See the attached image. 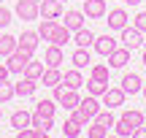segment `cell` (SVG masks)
I'll use <instances>...</instances> for the list:
<instances>
[{"mask_svg": "<svg viewBox=\"0 0 146 138\" xmlns=\"http://www.w3.org/2000/svg\"><path fill=\"white\" fill-rule=\"evenodd\" d=\"M35 87H38V81L25 76L22 81H16V84H14V92H16L19 98H33V95H35Z\"/></svg>", "mask_w": 146, "mask_h": 138, "instance_id": "5bb4252c", "label": "cell"}, {"mask_svg": "<svg viewBox=\"0 0 146 138\" xmlns=\"http://www.w3.org/2000/svg\"><path fill=\"white\" fill-rule=\"evenodd\" d=\"M14 98H16L14 84H11L8 79H5V81H0V103H8V100H14Z\"/></svg>", "mask_w": 146, "mask_h": 138, "instance_id": "f546056e", "label": "cell"}, {"mask_svg": "<svg viewBox=\"0 0 146 138\" xmlns=\"http://www.w3.org/2000/svg\"><path fill=\"white\" fill-rule=\"evenodd\" d=\"M16 16L22 22H33V19H41V11H38L35 0H19L16 3Z\"/></svg>", "mask_w": 146, "mask_h": 138, "instance_id": "3957f363", "label": "cell"}, {"mask_svg": "<svg viewBox=\"0 0 146 138\" xmlns=\"http://www.w3.org/2000/svg\"><path fill=\"white\" fill-rule=\"evenodd\" d=\"M141 92H143V98H146V84H143V87H141Z\"/></svg>", "mask_w": 146, "mask_h": 138, "instance_id": "60d3db41", "label": "cell"}, {"mask_svg": "<svg viewBox=\"0 0 146 138\" xmlns=\"http://www.w3.org/2000/svg\"><path fill=\"white\" fill-rule=\"evenodd\" d=\"M8 25H11V11L0 3V27H8Z\"/></svg>", "mask_w": 146, "mask_h": 138, "instance_id": "d590c367", "label": "cell"}, {"mask_svg": "<svg viewBox=\"0 0 146 138\" xmlns=\"http://www.w3.org/2000/svg\"><path fill=\"white\" fill-rule=\"evenodd\" d=\"M78 108H81L89 119H95V114L100 111V100H98L95 95H87V98H81V100H78Z\"/></svg>", "mask_w": 146, "mask_h": 138, "instance_id": "2e32d148", "label": "cell"}, {"mask_svg": "<svg viewBox=\"0 0 146 138\" xmlns=\"http://www.w3.org/2000/svg\"><path fill=\"white\" fill-rule=\"evenodd\" d=\"M41 81H43V87H52V90H54V87L62 81V70H60V68H46L43 76H41Z\"/></svg>", "mask_w": 146, "mask_h": 138, "instance_id": "44dd1931", "label": "cell"}, {"mask_svg": "<svg viewBox=\"0 0 146 138\" xmlns=\"http://www.w3.org/2000/svg\"><path fill=\"white\" fill-rule=\"evenodd\" d=\"M141 62H143V65H146V49H143V57H141Z\"/></svg>", "mask_w": 146, "mask_h": 138, "instance_id": "ab89813d", "label": "cell"}, {"mask_svg": "<svg viewBox=\"0 0 146 138\" xmlns=\"http://www.w3.org/2000/svg\"><path fill=\"white\" fill-rule=\"evenodd\" d=\"M122 119H125V122L130 125V127H141L146 117H143L141 111H138V108H130V111H125V114H122Z\"/></svg>", "mask_w": 146, "mask_h": 138, "instance_id": "83f0119b", "label": "cell"}, {"mask_svg": "<svg viewBox=\"0 0 146 138\" xmlns=\"http://www.w3.org/2000/svg\"><path fill=\"white\" fill-rule=\"evenodd\" d=\"M0 117H3V111H0Z\"/></svg>", "mask_w": 146, "mask_h": 138, "instance_id": "7bdbcfd3", "label": "cell"}, {"mask_svg": "<svg viewBox=\"0 0 146 138\" xmlns=\"http://www.w3.org/2000/svg\"><path fill=\"white\" fill-rule=\"evenodd\" d=\"M70 38H73V33L68 30V27H65V25H57V33H54L52 43H57V46H65V43H68Z\"/></svg>", "mask_w": 146, "mask_h": 138, "instance_id": "f1b7e54d", "label": "cell"}, {"mask_svg": "<svg viewBox=\"0 0 146 138\" xmlns=\"http://www.w3.org/2000/svg\"><path fill=\"white\" fill-rule=\"evenodd\" d=\"M0 3H3V0H0Z\"/></svg>", "mask_w": 146, "mask_h": 138, "instance_id": "f6af8a7d", "label": "cell"}, {"mask_svg": "<svg viewBox=\"0 0 146 138\" xmlns=\"http://www.w3.org/2000/svg\"><path fill=\"white\" fill-rule=\"evenodd\" d=\"M141 87H143V81H141L138 73H125V76H122V90H125L127 95H138Z\"/></svg>", "mask_w": 146, "mask_h": 138, "instance_id": "4fadbf2b", "label": "cell"}, {"mask_svg": "<svg viewBox=\"0 0 146 138\" xmlns=\"http://www.w3.org/2000/svg\"><path fill=\"white\" fill-rule=\"evenodd\" d=\"M35 3H41V0H35Z\"/></svg>", "mask_w": 146, "mask_h": 138, "instance_id": "b9f144b4", "label": "cell"}, {"mask_svg": "<svg viewBox=\"0 0 146 138\" xmlns=\"http://www.w3.org/2000/svg\"><path fill=\"white\" fill-rule=\"evenodd\" d=\"M38 43H41V35H38L35 30H25V33H22L19 38H16V49H22V52H27L30 57L35 54Z\"/></svg>", "mask_w": 146, "mask_h": 138, "instance_id": "7a4b0ae2", "label": "cell"}, {"mask_svg": "<svg viewBox=\"0 0 146 138\" xmlns=\"http://www.w3.org/2000/svg\"><path fill=\"white\" fill-rule=\"evenodd\" d=\"M87 135L89 138H108V127H103V125L95 122L92 127H87Z\"/></svg>", "mask_w": 146, "mask_h": 138, "instance_id": "e575fe53", "label": "cell"}, {"mask_svg": "<svg viewBox=\"0 0 146 138\" xmlns=\"http://www.w3.org/2000/svg\"><path fill=\"white\" fill-rule=\"evenodd\" d=\"M5 60H8L5 65H8V70H11V73H25V65L30 62L33 57H30L27 52H22V49H16V52H14V54H8Z\"/></svg>", "mask_w": 146, "mask_h": 138, "instance_id": "8992f818", "label": "cell"}, {"mask_svg": "<svg viewBox=\"0 0 146 138\" xmlns=\"http://www.w3.org/2000/svg\"><path fill=\"white\" fill-rule=\"evenodd\" d=\"M16 52V38L8 35V33H3L0 35V57H8V54Z\"/></svg>", "mask_w": 146, "mask_h": 138, "instance_id": "603a6c76", "label": "cell"}, {"mask_svg": "<svg viewBox=\"0 0 146 138\" xmlns=\"http://www.w3.org/2000/svg\"><path fill=\"white\" fill-rule=\"evenodd\" d=\"M133 27H135V30H141V33H146V11H141V14L135 16V22H133Z\"/></svg>", "mask_w": 146, "mask_h": 138, "instance_id": "8d00e7d4", "label": "cell"}, {"mask_svg": "<svg viewBox=\"0 0 146 138\" xmlns=\"http://www.w3.org/2000/svg\"><path fill=\"white\" fill-rule=\"evenodd\" d=\"M54 100H57V106H62V108H76L78 106V100H81V98H78V90H70V87H65L62 81H60L57 87H54Z\"/></svg>", "mask_w": 146, "mask_h": 138, "instance_id": "6da1fadb", "label": "cell"}, {"mask_svg": "<svg viewBox=\"0 0 146 138\" xmlns=\"http://www.w3.org/2000/svg\"><path fill=\"white\" fill-rule=\"evenodd\" d=\"M43 62H46V68H60V65L65 62V54H62V46H57V43H52V46L43 52Z\"/></svg>", "mask_w": 146, "mask_h": 138, "instance_id": "8fae6325", "label": "cell"}, {"mask_svg": "<svg viewBox=\"0 0 146 138\" xmlns=\"http://www.w3.org/2000/svg\"><path fill=\"white\" fill-rule=\"evenodd\" d=\"M92 79H100V81H108V65H103V62H95L92 65Z\"/></svg>", "mask_w": 146, "mask_h": 138, "instance_id": "d6a6232c", "label": "cell"}, {"mask_svg": "<svg viewBox=\"0 0 146 138\" xmlns=\"http://www.w3.org/2000/svg\"><path fill=\"white\" fill-rule=\"evenodd\" d=\"M92 122H98V125H103V127H108V130H111L116 119H114V114H111V108H100V111L95 114V119H92Z\"/></svg>", "mask_w": 146, "mask_h": 138, "instance_id": "484cf974", "label": "cell"}, {"mask_svg": "<svg viewBox=\"0 0 146 138\" xmlns=\"http://www.w3.org/2000/svg\"><path fill=\"white\" fill-rule=\"evenodd\" d=\"M114 130H116V135H119V138H133V133H135V127H130L125 119L114 122Z\"/></svg>", "mask_w": 146, "mask_h": 138, "instance_id": "1f68e13d", "label": "cell"}, {"mask_svg": "<svg viewBox=\"0 0 146 138\" xmlns=\"http://www.w3.org/2000/svg\"><path fill=\"white\" fill-rule=\"evenodd\" d=\"M62 135L65 138H78V135H81V125L73 122V119H68V122L62 125Z\"/></svg>", "mask_w": 146, "mask_h": 138, "instance_id": "4dcf8cb0", "label": "cell"}, {"mask_svg": "<svg viewBox=\"0 0 146 138\" xmlns=\"http://www.w3.org/2000/svg\"><path fill=\"white\" fill-rule=\"evenodd\" d=\"M119 41H122V46H127V49L133 52V49H141V46H143V33L127 25L125 30H122V38H119Z\"/></svg>", "mask_w": 146, "mask_h": 138, "instance_id": "277c9868", "label": "cell"}, {"mask_svg": "<svg viewBox=\"0 0 146 138\" xmlns=\"http://www.w3.org/2000/svg\"><path fill=\"white\" fill-rule=\"evenodd\" d=\"M38 11H41V19H60L62 16V0H41Z\"/></svg>", "mask_w": 146, "mask_h": 138, "instance_id": "5b68a950", "label": "cell"}, {"mask_svg": "<svg viewBox=\"0 0 146 138\" xmlns=\"http://www.w3.org/2000/svg\"><path fill=\"white\" fill-rule=\"evenodd\" d=\"M84 16L87 19H103L106 16V0H84Z\"/></svg>", "mask_w": 146, "mask_h": 138, "instance_id": "30bf717a", "label": "cell"}, {"mask_svg": "<svg viewBox=\"0 0 146 138\" xmlns=\"http://www.w3.org/2000/svg\"><path fill=\"white\" fill-rule=\"evenodd\" d=\"M54 108H57V100H38L35 103V114H41V117H54Z\"/></svg>", "mask_w": 146, "mask_h": 138, "instance_id": "4316f807", "label": "cell"}, {"mask_svg": "<svg viewBox=\"0 0 146 138\" xmlns=\"http://www.w3.org/2000/svg\"><path fill=\"white\" fill-rule=\"evenodd\" d=\"M70 119H73V122H78L81 127H87V125L92 122V119H89V117H87V114H84L78 106H76V108H70Z\"/></svg>", "mask_w": 146, "mask_h": 138, "instance_id": "836d02e7", "label": "cell"}, {"mask_svg": "<svg viewBox=\"0 0 146 138\" xmlns=\"http://www.w3.org/2000/svg\"><path fill=\"white\" fill-rule=\"evenodd\" d=\"M8 76H11L8 65H5V62H0V81H5V79H8Z\"/></svg>", "mask_w": 146, "mask_h": 138, "instance_id": "74e56055", "label": "cell"}, {"mask_svg": "<svg viewBox=\"0 0 146 138\" xmlns=\"http://www.w3.org/2000/svg\"><path fill=\"white\" fill-rule=\"evenodd\" d=\"M84 84H87V95H95V98H100L106 90H108V81L92 79V76H89V81H84Z\"/></svg>", "mask_w": 146, "mask_h": 138, "instance_id": "7402d4cb", "label": "cell"}, {"mask_svg": "<svg viewBox=\"0 0 146 138\" xmlns=\"http://www.w3.org/2000/svg\"><path fill=\"white\" fill-rule=\"evenodd\" d=\"M100 98H103V106H106V108H116V106H122V103H125L127 92L122 90V87H108Z\"/></svg>", "mask_w": 146, "mask_h": 138, "instance_id": "52a82bcc", "label": "cell"}, {"mask_svg": "<svg viewBox=\"0 0 146 138\" xmlns=\"http://www.w3.org/2000/svg\"><path fill=\"white\" fill-rule=\"evenodd\" d=\"M62 84H65V87H70V90H78V87H84V76H81V70H78V68L65 70V73H62Z\"/></svg>", "mask_w": 146, "mask_h": 138, "instance_id": "d6986e66", "label": "cell"}, {"mask_svg": "<svg viewBox=\"0 0 146 138\" xmlns=\"http://www.w3.org/2000/svg\"><path fill=\"white\" fill-rule=\"evenodd\" d=\"M57 19H41V27H38V35H41V41H49L52 43L54 33H57Z\"/></svg>", "mask_w": 146, "mask_h": 138, "instance_id": "e0dca14e", "label": "cell"}, {"mask_svg": "<svg viewBox=\"0 0 146 138\" xmlns=\"http://www.w3.org/2000/svg\"><path fill=\"white\" fill-rule=\"evenodd\" d=\"M73 43H76V46L89 49V46L95 43V33H92V30H87V27H81V30H76V33H73Z\"/></svg>", "mask_w": 146, "mask_h": 138, "instance_id": "ffe728a7", "label": "cell"}, {"mask_svg": "<svg viewBox=\"0 0 146 138\" xmlns=\"http://www.w3.org/2000/svg\"><path fill=\"white\" fill-rule=\"evenodd\" d=\"M84 19H87L84 11H68V14H65V27H68L70 33H76V30L84 27Z\"/></svg>", "mask_w": 146, "mask_h": 138, "instance_id": "ac0fdd59", "label": "cell"}, {"mask_svg": "<svg viewBox=\"0 0 146 138\" xmlns=\"http://www.w3.org/2000/svg\"><path fill=\"white\" fill-rule=\"evenodd\" d=\"M30 111H14L11 114V127L14 130H22V127H30Z\"/></svg>", "mask_w": 146, "mask_h": 138, "instance_id": "cb8c5ba5", "label": "cell"}, {"mask_svg": "<svg viewBox=\"0 0 146 138\" xmlns=\"http://www.w3.org/2000/svg\"><path fill=\"white\" fill-rule=\"evenodd\" d=\"M43 70H46V62H35V60H30V62L25 65V76H27V79H35V81L43 76Z\"/></svg>", "mask_w": 146, "mask_h": 138, "instance_id": "d4e9b609", "label": "cell"}, {"mask_svg": "<svg viewBox=\"0 0 146 138\" xmlns=\"http://www.w3.org/2000/svg\"><path fill=\"white\" fill-rule=\"evenodd\" d=\"M125 3H130V5H138V3H141V0H125Z\"/></svg>", "mask_w": 146, "mask_h": 138, "instance_id": "f35d334b", "label": "cell"}, {"mask_svg": "<svg viewBox=\"0 0 146 138\" xmlns=\"http://www.w3.org/2000/svg\"><path fill=\"white\" fill-rule=\"evenodd\" d=\"M92 46H95V52H98L100 57H108V54L114 52L119 43H116V38H111L108 33H106V35H98V38H95V43H92Z\"/></svg>", "mask_w": 146, "mask_h": 138, "instance_id": "9c48e42d", "label": "cell"}, {"mask_svg": "<svg viewBox=\"0 0 146 138\" xmlns=\"http://www.w3.org/2000/svg\"><path fill=\"white\" fill-rule=\"evenodd\" d=\"M70 62H73V68H87V65H92V54H89V49H84V46H76V52H73V57H70Z\"/></svg>", "mask_w": 146, "mask_h": 138, "instance_id": "9a60e30c", "label": "cell"}, {"mask_svg": "<svg viewBox=\"0 0 146 138\" xmlns=\"http://www.w3.org/2000/svg\"><path fill=\"white\" fill-rule=\"evenodd\" d=\"M106 60H108V68H125V65L130 62V49L127 46H116Z\"/></svg>", "mask_w": 146, "mask_h": 138, "instance_id": "7c38bea8", "label": "cell"}, {"mask_svg": "<svg viewBox=\"0 0 146 138\" xmlns=\"http://www.w3.org/2000/svg\"><path fill=\"white\" fill-rule=\"evenodd\" d=\"M143 125H146V119H143Z\"/></svg>", "mask_w": 146, "mask_h": 138, "instance_id": "ee69618b", "label": "cell"}, {"mask_svg": "<svg viewBox=\"0 0 146 138\" xmlns=\"http://www.w3.org/2000/svg\"><path fill=\"white\" fill-rule=\"evenodd\" d=\"M130 25V16H127V11L125 8H114V11H108V30H125V27Z\"/></svg>", "mask_w": 146, "mask_h": 138, "instance_id": "ba28073f", "label": "cell"}]
</instances>
